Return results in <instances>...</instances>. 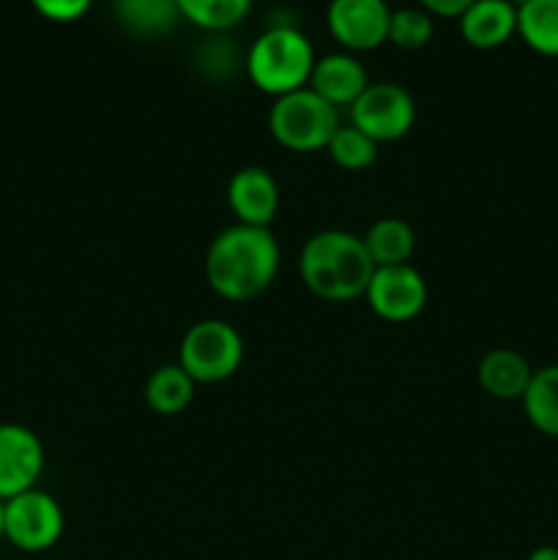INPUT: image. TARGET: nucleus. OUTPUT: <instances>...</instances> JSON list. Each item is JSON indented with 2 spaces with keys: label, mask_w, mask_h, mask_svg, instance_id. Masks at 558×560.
<instances>
[{
  "label": "nucleus",
  "mask_w": 558,
  "mask_h": 560,
  "mask_svg": "<svg viewBox=\"0 0 558 560\" xmlns=\"http://www.w3.org/2000/svg\"><path fill=\"white\" fill-rule=\"evenodd\" d=\"M277 271L279 244L268 228L235 222L208 246L206 282L224 301L257 299L271 288Z\"/></svg>",
  "instance_id": "1"
},
{
  "label": "nucleus",
  "mask_w": 558,
  "mask_h": 560,
  "mask_svg": "<svg viewBox=\"0 0 558 560\" xmlns=\"http://www.w3.org/2000/svg\"><path fill=\"white\" fill-rule=\"evenodd\" d=\"M299 271L310 293L332 304H345L367 293L375 262L361 235L348 230H323L301 249Z\"/></svg>",
  "instance_id": "2"
},
{
  "label": "nucleus",
  "mask_w": 558,
  "mask_h": 560,
  "mask_svg": "<svg viewBox=\"0 0 558 560\" xmlns=\"http://www.w3.org/2000/svg\"><path fill=\"white\" fill-rule=\"evenodd\" d=\"M315 47L293 22H271L244 55L246 77L257 91L279 98L310 85Z\"/></svg>",
  "instance_id": "3"
},
{
  "label": "nucleus",
  "mask_w": 558,
  "mask_h": 560,
  "mask_svg": "<svg viewBox=\"0 0 558 560\" xmlns=\"http://www.w3.org/2000/svg\"><path fill=\"white\" fill-rule=\"evenodd\" d=\"M339 126V109L312 88L274 98L268 109V131L279 145L293 153L326 151Z\"/></svg>",
  "instance_id": "4"
},
{
  "label": "nucleus",
  "mask_w": 558,
  "mask_h": 560,
  "mask_svg": "<svg viewBox=\"0 0 558 560\" xmlns=\"http://www.w3.org/2000/svg\"><path fill=\"white\" fill-rule=\"evenodd\" d=\"M244 339L228 320H200L184 334L178 364L195 383H222L241 370Z\"/></svg>",
  "instance_id": "5"
},
{
  "label": "nucleus",
  "mask_w": 558,
  "mask_h": 560,
  "mask_svg": "<svg viewBox=\"0 0 558 560\" xmlns=\"http://www.w3.org/2000/svg\"><path fill=\"white\" fill-rule=\"evenodd\" d=\"M350 124L377 145L397 142L414 129L416 102L397 82H370L350 107Z\"/></svg>",
  "instance_id": "6"
},
{
  "label": "nucleus",
  "mask_w": 558,
  "mask_h": 560,
  "mask_svg": "<svg viewBox=\"0 0 558 560\" xmlns=\"http://www.w3.org/2000/svg\"><path fill=\"white\" fill-rule=\"evenodd\" d=\"M63 509L49 492L33 490L5 501V541L22 552H47L63 536Z\"/></svg>",
  "instance_id": "7"
},
{
  "label": "nucleus",
  "mask_w": 558,
  "mask_h": 560,
  "mask_svg": "<svg viewBox=\"0 0 558 560\" xmlns=\"http://www.w3.org/2000/svg\"><path fill=\"white\" fill-rule=\"evenodd\" d=\"M388 20L386 0H328L326 25L342 52H370L386 44Z\"/></svg>",
  "instance_id": "8"
},
{
  "label": "nucleus",
  "mask_w": 558,
  "mask_h": 560,
  "mask_svg": "<svg viewBox=\"0 0 558 560\" xmlns=\"http://www.w3.org/2000/svg\"><path fill=\"white\" fill-rule=\"evenodd\" d=\"M364 295L377 317L388 323H408L425 310L427 282L410 262L375 268Z\"/></svg>",
  "instance_id": "9"
},
{
  "label": "nucleus",
  "mask_w": 558,
  "mask_h": 560,
  "mask_svg": "<svg viewBox=\"0 0 558 560\" xmlns=\"http://www.w3.org/2000/svg\"><path fill=\"white\" fill-rule=\"evenodd\" d=\"M44 443L22 424H0V501L33 490L44 474Z\"/></svg>",
  "instance_id": "10"
},
{
  "label": "nucleus",
  "mask_w": 558,
  "mask_h": 560,
  "mask_svg": "<svg viewBox=\"0 0 558 560\" xmlns=\"http://www.w3.org/2000/svg\"><path fill=\"white\" fill-rule=\"evenodd\" d=\"M228 206L239 224L268 228L279 211V184L263 167H244L230 178Z\"/></svg>",
  "instance_id": "11"
},
{
  "label": "nucleus",
  "mask_w": 558,
  "mask_h": 560,
  "mask_svg": "<svg viewBox=\"0 0 558 560\" xmlns=\"http://www.w3.org/2000/svg\"><path fill=\"white\" fill-rule=\"evenodd\" d=\"M370 77L364 63L350 52H332L315 60L310 85L321 98H326L332 107H353L356 98L367 91Z\"/></svg>",
  "instance_id": "12"
},
{
  "label": "nucleus",
  "mask_w": 558,
  "mask_h": 560,
  "mask_svg": "<svg viewBox=\"0 0 558 560\" xmlns=\"http://www.w3.org/2000/svg\"><path fill=\"white\" fill-rule=\"evenodd\" d=\"M460 33L474 49H498L518 33V5L512 0H474L460 16Z\"/></svg>",
  "instance_id": "13"
},
{
  "label": "nucleus",
  "mask_w": 558,
  "mask_h": 560,
  "mask_svg": "<svg viewBox=\"0 0 558 560\" xmlns=\"http://www.w3.org/2000/svg\"><path fill=\"white\" fill-rule=\"evenodd\" d=\"M531 375L534 370L528 366V361L512 348H496L479 361L476 366V377H479V386L485 388L490 397L503 399V402H512V399H523L525 388H528Z\"/></svg>",
  "instance_id": "14"
},
{
  "label": "nucleus",
  "mask_w": 558,
  "mask_h": 560,
  "mask_svg": "<svg viewBox=\"0 0 558 560\" xmlns=\"http://www.w3.org/2000/svg\"><path fill=\"white\" fill-rule=\"evenodd\" d=\"M113 14L115 22L137 38L167 36L181 22L175 0H113Z\"/></svg>",
  "instance_id": "15"
},
{
  "label": "nucleus",
  "mask_w": 558,
  "mask_h": 560,
  "mask_svg": "<svg viewBox=\"0 0 558 560\" xmlns=\"http://www.w3.org/2000/svg\"><path fill=\"white\" fill-rule=\"evenodd\" d=\"M364 246L375 268L405 266V262H410V255L416 249V233L405 219L383 217L367 230Z\"/></svg>",
  "instance_id": "16"
},
{
  "label": "nucleus",
  "mask_w": 558,
  "mask_h": 560,
  "mask_svg": "<svg viewBox=\"0 0 558 560\" xmlns=\"http://www.w3.org/2000/svg\"><path fill=\"white\" fill-rule=\"evenodd\" d=\"M197 383L181 370V364H164L148 375L146 402L159 416H178L195 399Z\"/></svg>",
  "instance_id": "17"
},
{
  "label": "nucleus",
  "mask_w": 558,
  "mask_h": 560,
  "mask_svg": "<svg viewBox=\"0 0 558 560\" xmlns=\"http://www.w3.org/2000/svg\"><path fill=\"white\" fill-rule=\"evenodd\" d=\"M518 36L534 52L558 58V0H523L518 5Z\"/></svg>",
  "instance_id": "18"
},
{
  "label": "nucleus",
  "mask_w": 558,
  "mask_h": 560,
  "mask_svg": "<svg viewBox=\"0 0 558 560\" xmlns=\"http://www.w3.org/2000/svg\"><path fill=\"white\" fill-rule=\"evenodd\" d=\"M520 402L534 430L558 438V364L536 370Z\"/></svg>",
  "instance_id": "19"
},
{
  "label": "nucleus",
  "mask_w": 558,
  "mask_h": 560,
  "mask_svg": "<svg viewBox=\"0 0 558 560\" xmlns=\"http://www.w3.org/2000/svg\"><path fill=\"white\" fill-rule=\"evenodd\" d=\"M181 20L206 33H228L249 16L255 0H175Z\"/></svg>",
  "instance_id": "20"
},
{
  "label": "nucleus",
  "mask_w": 558,
  "mask_h": 560,
  "mask_svg": "<svg viewBox=\"0 0 558 560\" xmlns=\"http://www.w3.org/2000/svg\"><path fill=\"white\" fill-rule=\"evenodd\" d=\"M326 151L328 156L334 159L337 167L350 170V173H359V170H367L375 164L377 142L370 140L364 131L356 129L353 124H348V126H339V129L334 131Z\"/></svg>",
  "instance_id": "21"
},
{
  "label": "nucleus",
  "mask_w": 558,
  "mask_h": 560,
  "mask_svg": "<svg viewBox=\"0 0 558 560\" xmlns=\"http://www.w3.org/2000/svg\"><path fill=\"white\" fill-rule=\"evenodd\" d=\"M432 33H435V22L427 14L421 5H405V9L392 11V20H388V42L399 49H414L427 47L432 42Z\"/></svg>",
  "instance_id": "22"
},
{
  "label": "nucleus",
  "mask_w": 558,
  "mask_h": 560,
  "mask_svg": "<svg viewBox=\"0 0 558 560\" xmlns=\"http://www.w3.org/2000/svg\"><path fill=\"white\" fill-rule=\"evenodd\" d=\"M36 14H42L49 22H77L91 11L93 0H31Z\"/></svg>",
  "instance_id": "23"
},
{
  "label": "nucleus",
  "mask_w": 558,
  "mask_h": 560,
  "mask_svg": "<svg viewBox=\"0 0 558 560\" xmlns=\"http://www.w3.org/2000/svg\"><path fill=\"white\" fill-rule=\"evenodd\" d=\"M470 3L474 0H419V5L430 16H457V20Z\"/></svg>",
  "instance_id": "24"
},
{
  "label": "nucleus",
  "mask_w": 558,
  "mask_h": 560,
  "mask_svg": "<svg viewBox=\"0 0 558 560\" xmlns=\"http://www.w3.org/2000/svg\"><path fill=\"white\" fill-rule=\"evenodd\" d=\"M528 560H558V547H550V545L536 547V550L528 556Z\"/></svg>",
  "instance_id": "25"
},
{
  "label": "nucleus",
  "mask_w": 558,
  "mask_h": 560,
  "mask_svg": "<svg viewBox=\"0 0 558 560\" xmlns=\"http://www.w3.org/2000/svg\"><path fill=\"white\" fill-rule=\"evenodd\" d=\"M5 539V501H0V541Z\"/></svg>",
  "instance_id": "26"
}]
</instances>
